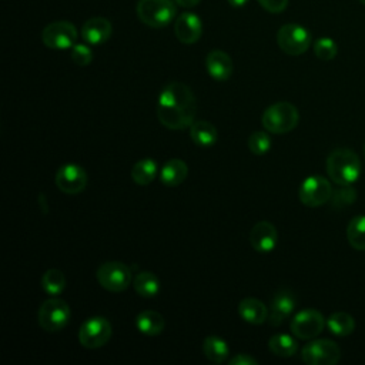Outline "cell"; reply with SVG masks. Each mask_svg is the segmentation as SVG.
<instances>
[{"mask_svg": "<svg viewBox=\"0 0 365 365\" xmlns=\"http://www.w3.org/2000/svg\"><path fill=\"white\" fill-rule=\"evenodd\" d=\"M325 325L327 319L319 311L314 308H305L292 317L289 328L292 335L298 339H314L324 331Z\"/></svg>", "mask_w": 365, "mask_h": 365, "instance_id": "11", "label": "cell"}, {"mask_svg": "<svg viewBox=\"0 0 365 365\" xmlns=\"http://www.w3.org/2000/svg\"><path fill=\"white\" fill-rule=\"evenodd\" d=\"M57 188L64 194H80L87 187V173L78 164H64L61 165L54 177Z\"/></svg>", "mask_w": 365, "mask_h": 365, "instance_id": "13", "label": "cell"}, {"mask_svg": "<svg viewBox=\"0 0 365 365\" xmlns=\"http://www.w3.org/2000/svg\"><path fill=\"white\" fill-rule=\"evenodd\" d=\"M160 279L151 271H140L133 278L134 291L143 298H153L160 292Z\"/></svg>", "mask_w": 365, "mask_h": 365, "instance_id": "24", "label": "cell"}, {"mask_svg": "<svg viewBox=\"0 0 365 365\" xmlns=\"http://www.w3.org/2000/svg\"><path fill=\"white\" fill-rule=\"evenodd\" d=\"M341 358V348L331 339H312L301 351V359L307 365H334Z\"/></svg>", "mask_w": 365, "mask_h": 365, "instance_id": "10", "label": "cell"}, {"mask_svg": "<svg viewBox=\"0 0 365 365\" xmlns=\"http://www.w3.org/2000/svg\"><path fill=\"white\" fill-rule=\"evenodd\" d=\"M197 111L192 90L181 83L171 81L161 90L157 101V117L170 130H182L194 123Z\"/></svg>", "mask_w": 365, "mask_h": 365, "instance_id": "1", "label": "cell"}, {"mask_svg": "<svg viewBox=\"0 0 365 365\" xmlns=\"http://www.w3.org/2000/svg\"><path fill=\"white\" fill-rule=\"evenodd\" d=\"M346 240L356 251H365V215H355L346 225Z\"/></svg>", "mask_w": 365, "mask_h": 365, "instance_id": "28", "label": "cell"}, {"mask_svg": "<svg viewBox=\"0 0 365 365\" xmlns=\"http://www.w3.org/2000/svg\"><path fill=\"white\" fill-rule=\"evenodd\" d=\"M362 153H364V160H365V144H364V150H362Z\"/></svg>", "mask_w": 365, "mask_h": 365, "instance_id": "38", "label": "cell"}, {"mask_svg": "<svg viewBox=\"0 0 365 365\" xmlns=\"http://www.w3.org/2000/svg\"><path fill=\"white\" fill-rule=\"evenodd\" d=\"M258 3L269 13H281L288 6V0H258Z\"/></svg>", "mask_w": 365, "mask_h": 365, "instance_id": "34", "label": "cell"}, {"mask_svg": "<svg viewBox=\"0 0 365 365\" xmlns=\"http://www.w3.org/2000/svg\"><path fill=\"white\" fill-rule=\"evenodd\" d=\"M78 31L71 21L58 20L47 24L41 31V41L53 50H68L77 43Z\"/></svg>", "mask_w": 365, "mask_h": 365, "instance_id": "9", "label": "cell"}, {"mask_svg": "<svg viewBox=\"0 0 365 365\" xmlns=\"http://www.w3.org/2000/svg\"><path fill=\"white\" fill-rule=\"evenodd\" d=\"M137 17L151 29L167 27L177 14L174 0H138L135 6Z\"/></svg>", "mask_w": 365, "mask_h": 365, "instance_id": "4", "label": "cell"}, {"mask_svg": "<svg viewBox=\"0 0 365 365\" xmlns=\"http://www.w3.org/2000/svg\"><path fill=\"white\" fill-rule=\"evenodd\" d=\"M227 1H228L230 6L238 9V7H244L250 0H227Z\"/></svg>", "mask_w": 365, "mask_h": 365, "instance_id": "37", "label": "cell"}, {"mask_svg": "<svg viewBox=\"0 0 365 365\" xmlns=\"http://www.w3.org/2000/svg\"><path fill=\"white\" fill-rule=\"evenodd\" d=\"M70 307L66 301L57 297H51L46 299L37 314L38 325L47 332L61 331L70 321Z\"/></svg>", "mask_w": 365, "mask_h": 365, "instance_id": "5", "label": "cell"}, {"mask_svg": "<svg viewBox=\"0 0 365 365\" xmlns=\"http://www.w3.org/2000/svg\"><path fill=\"white\" fill-rule=\"evenodd\" d=\"M277 228L268 221L257 222L250 231V244L257 252H271L277 247Z\"/></svg>", "mask_w": 365, "mask_h": 365, "instance_id": "16", "label": "cell"}, {"mask_svg": "<svg viewBox=\"0 0 365 365\" xmlns=\"http://www.w3.org/2000/svg\"><path fill=\"white\" fill-rule=\"evenodd\" d=\"M158 174V164L154 158H141L131 168V178L137 185L151 184Z\"/></svg>", "mask_w": 365, "mask_h": 365, "instance_id": "23", "label": "cell"}, {"mask_svg": "<svg viewBox=\"0 0 365 365\" xmlns=\"http://www.w3.org/2000/svg\"><path fill=\"white\" fill-rule=\"evenodd\" d=\"M98 284L110 292H123L133 281V272L128 265L121 261L103 262L97 269Z\"/></svg>", "mask_w": 365, "mask_h": 365, "instance_id": "7", "label": "cell"}, {"mask_svg": "<svg viewBox=\"0 0 365 365\" xmlns=\"http://www.w3.org/2000/svg\"><path fill=\"white\" fill-rule=\"evenodd\" d=\"M311 33L301 24L288 23L278 29L277 43L278 47L288 56H301L311 46Z\"/></svg>", "mask_w": 365, "mask_h": 365, "instance_id": "6", "label": "cell"}, {"mask_svg": "<svg viewBox=\"0 0 365 365\" xmlns=\"http://www.w3.org/2000/svg\"><path fill=\"white\" fill-rule=\"evenodd\" d=\"M113 334L111 324L104 317H91L86 319L78 329V342L87 349L104 346Z\"/></svg>", "mask_w": 365, "mask_h": 365, "instance_id": "8", "label": "cell"}, {"mask_svg": "<svg viewBox=\"0 0 365 365\" xmlns=\"http://www.w3.org/2000/svg\"><path fill=\"white\" fill-rule=\"evenodd\" d=\"M164 327H165L164 317L157 311L145 309L135 317V328L143 335H147V336L160 335L164 331Z\"/></svg>", "mask_w": 365, "mask_h": 365, "instance_id": "21", "label": "cell"}, {"mask_svg": "<svg viewBox=\"0 0 365 365\" xmlns=\"http://www.w3.org/2000/svg\"><path fill=\"white\" fill-rule=\"evenodd\" d=\"M190 137L198 147H211L218 140V131L215 125L205 120L194 121L190 127Z\"/></svg>", "mask_w": 365, "mask_h": 365, "instance_id": "22", "label": "cell"}, {"mask_svg": "<svg viewBox=\"0 0 365 365\" xmlns=\"http://www.w3.org/2000/svg\"><path fill=\"white\" fill-rule=\"evenodd\" d=\"M202 352L208 361L214 364H222L228 358L230 346L225 342V339L215 335H210L202 342Z\"/></svg>", "mask_w": 365, "mask_h": 365, "instance_id": "25", "label": "cell"}, {"mask_svg": "<svg viewBox=\"0 0 365 365\" xmlns=\"http://www.w3.org/2000/svg\"><path fill=\"white\" fill-rule=\"evenodd\" d=\"M331 182L322 175H309L307 177L298 190L299 201L311 208L321 207L331 200L332 195Z\"/></svg>", "mask_w": 365, "mask_h": 365, "instance_id": "12", "label": "cell"}, {"mask_svg": "<svg viewBox=\"0 0 365 365\" xmlns=\"http://www.w3.org/2000/svg\"><path fill=\"white\" fill-rule=\"evenodd\" d=\"M70 57L77 66H88L93 61V51L87 44L76 43L70 48Z\"/></svg>", "mask_w": 365, "mask_h": 365, "instance_id": "33", "label": "cell"}, {"mask_svg": "<svg viewBox=\"0 0 365 365\" xmlns=\"http://www.w3.org/2000/svg\"><path fill=\"white\" fill-rule=\"evenodd\" d=\"M268 348L277 356L289 358L297 352L298 342L294 336H291L288 334H275L269 338Z\"/></svg>", "mask_w": 365, "mask_h": 365, "instance_id": "27", "label": "cell"}, {"mask_svg": "<svg viewBox=\"0 0 365 365\" xmlns=\"http://www.w3.org/2000/svg\"><path fill=\"white\" fill-rule=\"evenodd\" d=\"M188 175L187 164L180 158H171L160 168V181L165 187H177L185 181Z\"/></svg>", "mask_w": 365, "mask_h": 365, "instance_id": "20", "label": "cell"}, {"mask_svg": "<svg viewBox=\"0 0 365 365\" xmlns=\"http://www.w3.org/2000/svg\"><path fill=\"white\" fill-rule=\"evenodd\" d=\"M295 307H297V299L291 291L288 289L278 291L271 299L268 307L269 324L274 327L281 325L294 312Z\"/></svg>", "mask_w": 365, "mask_h": 365, "instance_id": "15", "label": "cell"}, {"mask_svg": "<svg viewBox=\"0 0 365 365\" xmlns=\"http://www.w3.org/2000/svg\"><path fill=\"white\" fill-rule=\"evenodd\" d=\"M177 3V6H181L184 9H192L195 7L201 0H174Z\"/></svg>", "mask_w": 365, "mask_h": 365, "instance_id": "36", "label": "cell"}, {"mask_svg": "<svg viewBox=\"0 0 365 365\" xmlns=\"http://www.w3.org/2000/svg\"><path fill=\"white\" fill-rule=\"evenodd\" d=\"M359 1H361V3L365 6V0H359Z\"/></svg>", "mask_w": 365, "mask_h": 365, "instance_id": "39", "label": "cell"}, {"mask_svg": "<svg viewBox=\"0 0 365 365\" xmlns=\"http://www.w3.org/2000/svg\"><path fill=\"white\" fill-rule=\"evenodd\" d=\"M327 328L336 336H348L355 329V319L352 315L344 311L334 312L327 319Z\"/></svg>", "mask_w": 365, "mask_h": 365, "instance_id": "26", "label": "cell"}, {"mask_svg": "<svg viewBox=\"0 0 365 365\" xmlns=\"http://www.w3.org/2000/svg\"><path fill=\"white\" fill-rule=\"evenodd\" d=\"M314 54L322 61L334 60L338 54V46L329 37H319L314 41Z\"/></svg>", "mask_w": 365, "mask_h": 365, "instance_id": "32", "label": "cell"}, {"mask_svg": "<svg viewBox=\"0 0 365 365\" xmlns=\"http://www.w3.org/2000/svg\"><path fill=\"white\" fill-rule=\"evenodd\" d=\"M230 365H257L258 361L248 354H238L228 361Z\"/></svg>", "mask_w": 365, "mask_h": 365, "instance_id": "35", "label": "cell"}, {"mask_svg": "<svg viewBox=\"0 0 365 365\" xmlns=\"http://www.w3.org/2000/svg\"><path fill=\"white\" fill-rule=\"evenodd\" d=\"M238 314L240 317L252 325H261L268 319V308L267 305L254 297L242 298L238 304Z\"/></svg>", "mask_w": 365, "mask_h": 365, "instance_id": "19", "label": "cell"}, {"mask_svg": "<svg viewBox=\"0 0 365 365\" xmlns=\"http://www.w3.org/2000/svg\"><path fill=\"white\" fill-rule=\"evenodd\" d=\"M41 288L51 297L60 295L66 288V275L56 268L47 269L41 277Z\"/></svg>", "mask_w": 365, "mask_h": 365, "instance_id": "29", "label": "cell"}, {"mask_svg": "<svg viewBox=\"0 0 365 365\" xmlns=\"http://www.w3.org/2000/svg\"><path fill=\"white\" fill-rule=\"evenodd\" d=\"M205 68L215 81H225L232 74V60L222 50H211L205 57Z\"/></svg>", "mask_w": 365, "mask_h": 365, "instance_id": "18", "label": "cell"}, {"mask_svg": "<svg viewBox=\"0 0 365 365\" xmlns=\"http://www.w3.org/2000/svg\"><path fill=\"white\" fill-rule=\"evenodd\" d=\"M341 188L332 191L331 195V205L336 210L349 207L356 200V190L352 185H339Z\"/></svg>", "mask_w": 365, "mask_h": 365, "instance_id": "31", "label": "cell"}, {"mask_svg": "<svg viewBox=\"0 0 365 365\" xmlns=\"http://www.w3.org/2000/svg\"><path fill=\"white\" fill-rule=\"evenodd\" d=\"M248 148L255 155H264L267 154L272 147V138L265 131H254L248 137Z\"/></svg>", "mask_w": 365, "mask_h": 365, "instance_id": "30", "label": "cell"}, {"mask_svg": "<svg viewBox=\"0 0 365 365\" xmlns=\"http://www.w3.org/2000/svg\"><path fill=\"white\" fill-rule=\"evenodd\" d=\"M113 34V26L106 17H91L81 27V37L87 44L98 46L106 43Z\"/></svg>", "mask_w": 365, "mask_h": 365, "instance_id": "17", "label": "cell"}, {"mask_svg": "<svg viewBox=\"0 0 365 365\" xmlns=\"http://www.w3.org/2000/svg\"><path fill=\"white\" fill-rule=\"evenodd\" d=\"M327 174L338 185H352L361 175V161L349 148H335L325 163Z\"/></svg>", "mask_w": 365, "mask_h": 365, "instance_id": "2", "label": "cell"}, {"mask_svg": "<svg viewBox=\"0 0 365 365\" xmlns=\"http://www.w3.org/2000/svg\"><path fill=\"white\" fill-rule=\"evenodd\" d=\"M299 121L298 108L288 101H278L265 108L261 123L268 133L285 134L292 131Z\"/></svg>", "mask_w": 365, "mask_h": 365, "instance_id": "3", "label": "cell"}, {"mask_svg": "<svg viewBox=\"0 0 365 365\" xmlns=\"http://www.w3.org/2000/svg\"><path fill=\"white\" fill-rule=\"evenodd\" d=\"M174 33L181 43L194 44L202 34V21L195 13L184 11L175 19Z\"/></svg>", "mask_w": 365, "mask_h": 365, "instance_id": "14", "label": "cell"}]
</instances>
